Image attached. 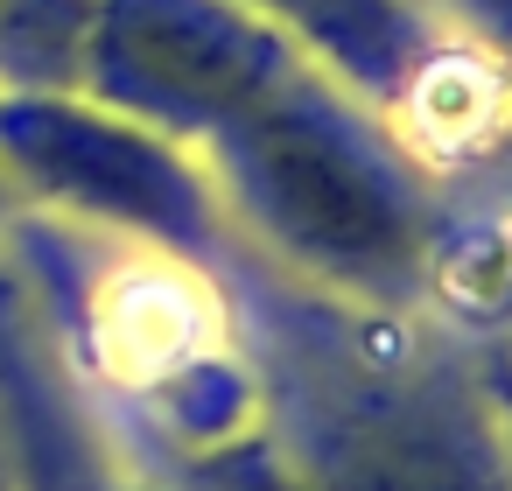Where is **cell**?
<instances>
[{"instance_id":"cell-2","label":"cell","mask_w":512,"mask_h":491,"mask_svg":"<svg viewBox=\"0 0 512 491\" xmlns=\"http://www.w3.org/2000/svg\"><path fill=\"white\" fill-rule=\"evenodd\" d=\"M85 64L113 106L176 134H232L295 78L288 50L225 0H99Z\"/></svg>"},{"instance_id":"cell-3","label":"cell","mask_w":512,"mask_h":491,"mask_svg":"<svg viewBox=\"0 0 512 491\" xmlns=\"http://www.w3.org/2000/svg\"><path fill=\"white\" fill-rule=\"evenodd\" d=\"M0 176H22L36 197L127 225L155 246L190 253L218 239L211 190L162 134L50 92H0Z\"/></svg>"},{"instance_id":"cell-4","label":"cell","mask_w":512,"mask_h":491,"mask_svg":"<svg viewBox=\"0 0 512 491\" xmlns=\"http://www.w3.org/2000/svg\"><path fill=\"white\" fill-rule=\"evenodd\" d=\"M260 8L295 22L323 57H337L372 92H400L421 64V43H414V22L400 15V0H260Z\"/></svg>"},{"instance_id":"cell-1","label":"cell","mask_w":512,"mask_h":491,"mask_svg":"<svg viewBox=\"0 0 512 491\" xmlns=\"http://www.w3.org/2000/svg\"><path fill=\"white\" fill-rule=\"evenodd\" d=\"M218 141L232 155L239 204L302 267L365 295H393L421 274L428 253L421 190L386 155V141L365 134L337 99L288 78Z\"/></svg>"},{"instance_id":"cell-5","label":"cell","mask_w":512,"mask_h":491,"mask_svg":"<svg viewBox=\"0 0 512 491\" xmlns=\"http://www.w3.org/2000/svg\"><path fill=\"white\" fill-rule=\"evenodd\" d=\"M0 379H8V400H15V442H22V491H120L106 484V470L78 449L64 407H50L36 393V379L22 372V351L0 337Z\"/></svg>"}]
</instances>
